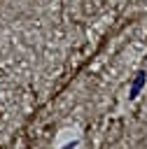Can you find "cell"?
Returning <instances> with one entry per match:
<instances>
[{
	"mask_svg": "<svg viewBox=\"0 0 147 149\" xmlns=\"http://www.w3.org/2000/svg\"><path fill=\"white\" fill-rule=\"evenodd\" d=\"M142 81H145V72H138V79H135V84H133V88H131V98L138 95V91L142 88Z\"/></svg>",
	"mask_w": 147,
	"mask_h": 149,
	"instance_id": "6da1fadb",
	"label": "cell"
}]
</instances>
